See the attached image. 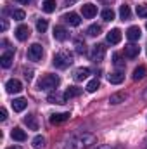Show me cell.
<instances>
[{"instance_id": "7", "label": "cell", "mask_w": 147, "mask_h": 149, "mask_svg": "<svg viewBox=\"0 0 147 149\" xmlns=\"http://www.w3.org/2000/svg\"><path fill=\"white\" fill-rule=\"evenodd\" d=\"M30 35H31V31H30V28H28L26 24H21V26H17V28H16V38H17L19 42L28 40Z\"/></svg>"}, {"instance_id": "12", "label": "cell", "mask_w": 147, "mask_h": 149, "mask_svg": "<svg viewBox=\"0 0 147 149\" xmlns=\"http://www.w3.org/2000/svg\"><path fill=\"white\" fill-rule=\"evenodd\" d=\"M119 42H121V31H119L118 28L111 30L109 33H107V43H111V45H116V43H119Z\"/></svg>"}, {"instance_id": "22", "label": "cell", "mask_w": 147, "mask_h": 149, "mask_svg": "<svg viewBox=\"0 0 147 149\" xmlns=\"http://www.w3.org/2000/svg\"><path fill=\"white\" fill-rule=\"evenodd\" d=\"M55 7H57V3H55L54 0H45V2L42 3V10H43V12H47V14L54 12V10H55Z\"/></svg>"}, {"instance_id": "28", "label": "cell", "mask_w": 147, "mask_h": 149, "mask_svg": "<svg viewBox=\"0 0 147 149\" xmlns=\"http://www.w3.org/2000/svg\"><path fill=\"white\" fill-rule=\"evenodd\" d=\"M99 87H101V81H99L97 78H95V80H90L88 85H87V92H95Z\"/></svg>"}, {"instance_id": "13", "label": "cell", "mask_w": 147, "mask_h": 149, "mask_svg": "<svg viewBox=\"0 0 147 149\" xmlns=\"http://www.w3.org/2000/svg\"><path fill=\"white\" fill-rule=\"evenodd\" d=\"M62 19L68 23V24H71V26H78L80 23H81V19H80V16L78 14H74V12H69V14H64L62 16Z\"/></svg>"}, {"instance_id": "26", "label": "cell", "mask_w": 147, "mask_h": 149, "mask_svg": "<svg viewBox=\"0 0 147 149\" xmlns=\"http://www.w3.org/2000/svg\"><path fill=\"white\" fill-rule=\"evenodd\" d=\"M146 73H147L146 66H139V68H135V71H133V80H135V81L142 80V78L146 76Z\"/></svg>"}, {"instance_id": "14", "label": "cell", "mask_w": 147, "mask_h": 149, "mask_svg": "<svg viewBox=\"0 0 147 149\" xmlns=\"http://www.w3.org/2000/svg\"><path fill=\"white\" fill-rule=\"evenodd\" d=\"M26 106H28V101L26 99H23V97H19V99H14V102H12V109L16 113H21L26 109Z\"/></svg>"}, {"instance_id": "43", "label": "cell", "mask_w": 147, "mask_h": 149, "mask_svg": "<svg viewBox=\"0 0 147 149\" xmlns=\"http://www.w3.org/2000/svg\"><path fill=\"white\" fill-rule=\"evenodd\" d=\"M146 28H147V23H146Z\"/></svg>"}, {"instance_id": "5", "label": "cell", "mask_w": 147, "mask_h": 149, "mask_svg": "<svg viewBox=\"0 0 147 149\" xmlns=\"http://www.w3.org/2000/svg\"><path fill=\"white\" fill-rule=\"evenodd\" d=\"M104 56H106V47L102 45V43H97V45H94V49H92V61H95V63H101L102 59H104Z\"/></svg>"}, {"instance_id": "34", "label": "cell", "mask_w": 147, "mask_h": 149, "mask_svg": "<svg viewBox=\"0 0 147 149\" xmlns=\"http://www.w3.org/2000/svg\"><path fill=\"white\" fill-rule=\"evenodd\" d=\"M137 14L140 16V17H147V5H137Z\"/></svg>"}, {"instance_id": "24", "label": "cell", "mask_w": 147, "mask_h": 149, "mask_svg": "<svg viewBox=\"0 0 147 149\" xmlns=\"http://www.w3.org/2000/svg\"><path fill=\"white\" fill-rule=\"evenodd\" d=\"M119 16H121L123 21H128V19L132 17V10H130V7H128L126 3H123V5L119 7Z\"/></svg>"}, {"instance_id": "19", "label": "cell", "mask_w": 147, "mask_h": 149, "mask_svg": "<svg viewBox=\"0 0 147 149\" xmlns=\"http://www.w3.org/2000/svg\"><path fill=\"white\" fill-rule=\"evenodd\" d=\"M12 59H14V54H12V52H5V54L0 57V64H2V68H10Z\"/></svg>"}, {"instance_id": "38", "label": "cell", "mask_w": 147, "mask_h": 149, "mask_svg": "<svg viewBox=\"0 0 147 149\" xmlns=\"http://www.w3.org/2000/svg\"><path fill=\"white\" fill-rule=\"evenodd\" d=\"M97 149H114V148L112 146H99Z\"/></svg>"}, {"instance_id": "15", "label": "cell", "mask_w": 147, "mask_h": 149, "mask_svg": "<svg viewBox=\"0 0 147 149\" xmlns=\"http://www.w3.org/2000/svg\"><path fill=\"white\" fill-rule=\"evenodd\" d=\"M107 80H109V83H112V85H119L125 80V74H123V71H114V73H111L107 76Z\"/></svg>"}, {"instance_id": "30", "label": "cell", "mask_w": 147, "mask_h": 149, "mask_svg": "<svg viewBox=\"0 0 147 149\" xmlns=\"http://www.w3.org/2000/svg\"><path fill=\"white\" fill-rule=\"evenodd\" d=\"M102 19L104 21H112L114 19V10L112 9H104L102 10Z\"/></svg>"}, {"instance_id": "29", "label": "cell", "mask_w": 147, "mask_h": 149, "mask_svg": "<svg viewBox=\"0 0 147 149\" xmlns=\"http://www.w3.org/2000/svg\"><path fill=\"white\" fill-rule=\"evenodd\" d=\"M47 28H49L47 19H38V21H37V30L40 31V33H45V31H47Z\"/></svg>"}, {"instance_id": "25", "label": "cell", "mask_w": 147, "mask_h": 149, "mask_svg": "<svg viewBox=\"0 0 147 149\" xmlns=\"http://www.w3.org/2000/svg\"><path fill=\"white\" fill-rule=\"evenodd\" d=\"M80 94H81V88H78V87H68V90L64 92L66 99H71V97H78Z\"/></svg>"}, {"instance_id": "20", "label": "cell", "mask_w": 147, "mask_h": 149, "mask_svg": "<svg viewBox=\"0 0 147 149\" xmlns=\"http://www.w3.org/2000/svg\"><path fill=\"white\" fill-rule=\"evenodd\" d=\"M88 74H90V70H88V68H78V70L74 71V80H76V81H81V80L88 78Z\"/></svg>"}, {"instance_id": "42", "label": "cell", "mask_w": 147, "mask_h": 149, "mask_svg": "<svg viewBox=\"0 0 147 149\" xmlns=\"http://www.w3.org/2000/svg\"><path fill=\"white\" fill-rule=\"evenodd\" d=\"M144 95H146V99H147V90H146V94H144Z\"/></svg>"}, {"instance_id": "16", "label": "cell", "mask_w": 147, "mask_h": 149, "mask_svg": "<svg viewBox=\"0 0 147 149\" xmlns=\"http://www.w3.org/2000/svg\"><path fill=\"white\" fill-rule=\"evenodd\" d=\"M54 38L59 40V42L66 40V38H68V31H66V28H64V26H55V28H54Z\"/></svg>"}, {"instance_id": "4", "label": "cell", "mask_w": 147, "mask_h": 149, "mask_svg": "<svg viewBox=\"0 0 147 149\" xmlns=\"http://www.w3.org/2000/svg\"><path fill=\"white\" fill-rule=\"evenodd\" d=\"M42 56H43V47H42L40 43L30 45V49H28V57H30L31 61H40Z\"/></svg>"}, {"instance_id": "8", "label": "cell", "mask_w": 147, "mask_h": 149, "mask_svg": "<svg viewBox=\"0 0 147 149\" xmlns=\"http://www.w3.org/2000/svg\"><path fill=\"white\" fill-rule=\"evenodd\" d=\"M81 14H83V17L92 19V17L97 14V5H94V3H85V5H81Z\"/></svg>"}, {"instance_id": "31", "label": "cell", "mask_w": 147, "mask_h": 149, "mask_svg": "<svg viewBox=\"0 0 147 149\" xmlns=\"http://www.w3.org/2000/svg\"><path fill=\"white\" fill-rule=\"evenodd\" d=\"M24 10H21V9H16V10H12V17L16 19V21H23L24 19Z\"/></svg>"}, {"instance_id": "32", "label": "cell", "mask_w": 147, "mask_h": 149, "mask_svg": "<svg viewBox=\"0 0 147 149\" xmlns=\"http://www.w3.org/2000/svg\"><path fill=\"white\" fill-rule=\"evenodd\" d=\"M74 45H76V52H78V54H85V52H87V45H85L81 40H76Z\"/></svg>"}, {"instance_id": "27", "label": "cell", "mask_w": 147, "mask_h": 149, "mask_svg": "<svg viewBox=\"0 0 147 149\" xmlns=\"http://www.w3.org/2000/svg\"><path fill=\"white\" fill-rule=\"evenodd\" d=\"M101 31H102V28H101L99 24H92V26L87 30V33H88L90 37H99V35H101Z\"/></svg>"}, {"instance_id": "23", "label": "cell", "mask_w": 147, "mask_h": 149, "mask_svg": "<svg viewBox=\"0 0 147 149\" xmlns=\"http://www.w3.org/2000/svg\"><path fill=\"white\" fill-rule=\"evenodd\" d=\"M126 99V94L125 92H118V94H112L109 97V102L111 104H119V102H125Z\"/></svg>"}, {"instance_id": "9", "label": "cell", "mask_w": 147, "mask_h": 149, "mask_svg": "<svg viewBox=\"0 0 147 149\" xmlns=\"http://www.w3.org/2000/svg\"><path fill=\"white\" fill-rule=\"evenodd\" d=\"M139 54H140V47H139V45L130 43V45L125 47V56H126L128 59H133V57H137Z\"/></svg>"}, {"instance_id": "37", "label": "cell", "mask_w": 147, "mask_h": 149, "mask_svg": "<svg viewBox=\"0 0 147 149\" xmlns=\"http://www.w3.org/2000/svg\"><path fill=\"white\" fill-rule=\"evenodd\" d=\"M7 26H9V24H7V21L3 19V21H2V31H5V30H7Z\"/></svg>"}, {"instance_id": "10", "label": "cell", "mask_w": 147, "mask_h": 149, "mask_svg": "<svg viewBox=\"0 0 147 149\" xmlns=\"http://www.w3.org/2000/svg\"><path fill=\"white\" fill-rule=\"evenodd\" d=\"M140 37H142V31H140L139 26H130V28L126 30V38H128L130 42H135V40H139Z\"/></svg>"}, {"instance_id": "35", "label": "cell", "mask_w": 147, "mask_h": 149, "mask_svg": "<svg viewBox=\"0 0 147 149\" xmlns=\"http://www.w3.org/2000/svg\"><path fill=\"white\" fill-rule=\"evenodd\" d=\"M114 66H116V68H125V63L121 61L119 54H114Z\"/></svg>"}, {"instance_id": "21", "label": "cell", "mask_w": 147, "mask_h": 149, "mask_svg": "<svg viewBox=\"0 0 147 149\" xmlns=\"http://www.w3.org/2000/svg\"><path fill=\"white\" fill-rule=\"evenodd\" d=\"M10 135H12V139H14V141H19V142L26 141V132H24V130H21V128H17V127L12 130V134H10Z\"/></svg>"}, {"instance_id": "39", "label": "cell", "mask_w": 147, "mask_h": 149, "mask_svg": "<svg viewBox=\"0 0 147 149\" xmlns=\"http://www.w3.org/2000/svg\"><path fill=\"white\" fill-rule=\"evenodd\" d=\"M16 2H19V3H24V5H28V3H30V0H16Z\"/></svg>"}, {"instance_id": "18", "label": "cell", "mask_w": 147, "mask_h": 149, "mask_svg": "<svg viewBox=\"0 0 147 149\" xmlns=\"http://www.w3.org/2000/svg\"><path fill=\"white\" fill-rule=\"evenodd\" d=\"M24 123L28 125L30 130H38V121H37V116H35V114H28V116H24Z\"/></svg>"}, {"instance_id": "3", "label": "cell", "mask_w": 147, "mask_h": 149, "mask_svg": "<svg viewBox=\"0 0 147 149\" xmlns=\"http://www.w3.org/2000/svg\"><path fill=\"white\" fill-rule=\"evenodd\" d=\"M52 63H54V66H55V68H61V70H64V68L71 66V63H73V56H71V52H68V50H62V52H57V54L54 56Z\"/></svg>"}, {"instance_id": "1", "label": "cell", "mask_w": 147, "mask_h": 149, "mask_svg": "<svg viewBox=\"0 0 147 149\" xmlns=\"http://www.w3.org/2000/svg\"><path fill=\"white\" fill-rule=\"evenodd\" d=\"M92 144H95V135L88 132H80V134H74L73 137H69L64 149H87Z\"/></svg>"}, {"instance_id": "11", "label": "cell", "mask_w": 147, "mask_h": 149, "mask_svg": "<svg viewBox=\"0 0 147 149\" xmlns=\"http://www.w3.org/2000/svg\"><path fill=\"white\" fill-rule=\"evenodd\" d=\"M69 116H71L69 113H54V114L50 116V123H52V125H59V123L69 120Z\"/></svg>"}, {"instance_id": "36", "label": "cell", "mask_w": 147, "mask_h": 149, "mask_svg": "<svg viewBox=\"0 0 147 149\" xmlns=\"http://www.w3.org/2000/svg\"><path fill=\"white\" fill-rule=\"evenodd\" d=\"M0 120H2V121H3V120H7V109H5V108H2V109H0Z\"/></svg>"}, {"instance_id": "41", "label": "cell", "mask_w": 147, "mask_h": 149, "mask_svg": "<svg viewBox=\"0 0 147 149\" xmlns=\"http://www.w3.org/2000/svg\"><path fill=\"white\" fill-rule=\"evenodd\" d=\"M7 149H21V148H17V146H12V148H7Z\"/></svg>"}, {"instance_id": "2", "label": "cell", "mask_w": 147, "mask_h": 149, "mask_svg": "<svg viewBox=\"0 0 147 149\" xmlns=\"http://www.w3.org/2000/svg\"><path fill=\"white\" fill-rule=\"evenodd\" d=\"M59 83H61V78L57 74H45L38 80L37 87L40 90H54V88H57Z\"/></svg>"}, {"instance_id": "17", "label": "cell", "mask_w": 147, "mask_h": 149, "mask_svg": "<svg viewBox=\"0 0 147 149\" xmlns=\"http://www.w3.org/2000/svg\"><path fill=\"white\" fill-rule=\"evenodd\" d=\"M49 102H52V104H64L66 102V95L64 94H59V92L50 94L49 95Z\"/></svg>"}, {"instance_id": "40", "label": "cell", "mask_w": 147, "mask_h": 149, "mask_svg": "<svg viewBox=\"0 0 147 149\" xmlns=\"http://www.w3.org/2000/svg\"><path fill=\"white\" fill-rule=\"evenodd\" d=\"M73 2H76V0H66V3H68V5H71Z\"/></svg>"}, {"instance_id": "33", "label": "cell", "mask_w": 147, "mask_h": 149, "mask_svg": "<svg viewBox=\"0 0 147 149\" xmlns=\"http://www.w3.org/2000/svg\"><path fill=\"white\" fill-rule=\"evenodd\" d=\"M43 144H45V139H43V137H40V135H38V137L33 139V148H35V149L43 148Z\"/></svg>"}, {"instance_id": "6", "label": "cell", "mask_w": 147, "mask_h": 149, "mask_svg": "<svg viewBox=\"0 0 147 149\" xmlns=\"http://www.w3.org/2000/svg\"><path fill=\"white\" fill-rule=\"evenodd\" d=\"M5 88H7L9 94H19V92L23 90V83H21L19 80H16V78H10V80L5 83Z\"/></svg>"}]
</instances>
